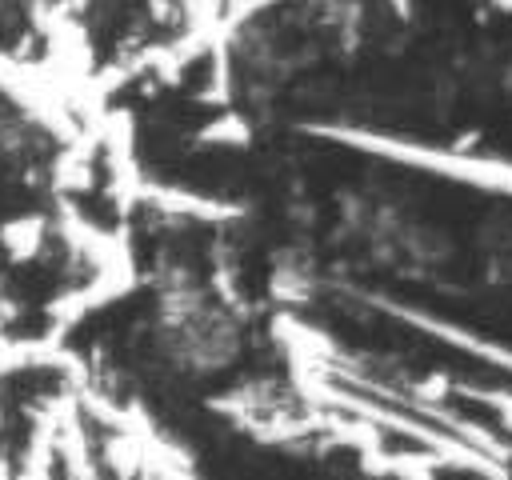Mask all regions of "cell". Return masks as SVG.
<instances>
[{
    "label": "cell",
    "mask_w": 512,
    "mask_h": 480,
    "mask_svg": "<svg viewBox=\"0 0 512 480\" xmlns=\"http://www.w3.org/2000/svg\"><path fill=\"white\" fill-rule=\"evenodd\" d=\"M308 136L344 144L352 152L364 156H380L464 188H480V192H496V196H512V160L504 156H488V152H468V148H436L412 136H392V132H376V128H356V124H304Z\"/></svg>",
    "instance_id": "1"
},
{
    "label": "cell",
    "mask_w": 512,
    "mask_h": 480,
    "mask_svg": "<svg viewBox=\"0 0 512 480\" xmlns=\"http://www.w3.org/2000/svg\"><path fill=\"white\" fill-rule=\"evenodd\" d=\"M372 308H380L384 316H396V320H404L408 328H416V332H424V336H432V340H440V344H448V348H456V352H468L472 360H484V364H492V368H504L508 376H512V348L508 344H500V340H488V336H480L476 328H464V324H452V320H444V316H432V312H424V308H412V304H400V300H388V296H364Z\"/></svg>",
    "instance_id": "2"
},
{
    "label": "cell",
    "mask_w": 512,
    "mask_h": 480,
    "mask_svg": "<svg viewBox=\"0 0 512 480\" xmlns=\"http://www.w3.org/2000/svg\"><path fill=\"white\" fill-rule=\"evenodd\" d=\"M140 204H152L164 216H188V220H200V224L244 220L240 204L220 200V196H204V192H192V188H180V184H148L144 180L140 184Z\"/></svg>",
    "instance_id": "3"
},
{
    "label": "cell",
    "mask_w": 512,
    "mask_h": 480,
    "mask_svg": "<svg viewBox=\"0 0 512 480\" xmlns=\"http://www.w3.org/2000/svg\"><path fill=\"white\" fill-rule=\"evenodd\" d=\"M44 240H48V220L36 216V212H32V216H12V220L0 224V252H4L12 264L36 260L40 248H44Z\"/></svg>",
    "instance_id": "4"
},
{
    "label": "cell",
    "mask_w": 512,
    "mask_h": 480,
    "mask_svg": "<svg viewBox=\"0 0 512 480\" xmlns=\"http://www.w3.org/2000/svg\"><path fill=\"white\" fill-rule=\"evenodd\" d=\"M100 464L108 472V480H140L144 472V452L132 428H112L100 444Z\"/></svg>",
    "instance_id": "5"
},
{
    "label": "cell",
    "mask_w": 512,
    "mask_h": 480,
    "mask_svg": "<svg viewBox=\"0 0 512 480\" xmlns=\"http://www.w3.org/2000/svg\"><path fill=\"white\" fill-rule=\"evenodd\" d=\"M200 144H224V148H244L248 140H252V128H248V120L240 116V112H232V108H224L216 120H208L204 128H200V136H196Z\"/></svg>",
    "instance_id": "6"
},
{
    "label": "cell",
    "mask_w": 512,
    "mask_h": 480,
    "mask_svg": "<svg viewBox=\"0 0 512 480\" xmlns=\"http://www.w3.org/2000/svg\"><path fill=\"white\" fill-rule=\"evenodd\" d=\"M88 184H92V156H88V148L76 140V144L56 160V188L80 192V188H88Z\"/></svg>",
    "instance_id": "7"
},
{
    "label": "cell",
    "mask_w": 512,
    "mask_h": 480,
    "mask_svg": "<svg viewBox=\"0 0 512 480\" xmlns=\"http://www.w3.org/2000/svg\"><path fill=\"white\" fill-rule=\"evenodd\" d=\"M388 4H392V12H396L400 20H408V16H412V0H388Z\"/></svg>",
    "instance_id": "8"
},
{
    "label": "cell",
    "mask_w": 512,
    "mask_h": 480,
    "mask_svg": "<svg viewBox=\"0 0 512 480\" xmlns=\"http://www.w3.org/2000/svg\"><path fill=\"white\" fill-rule=\"evenodd\" d=\"M64 480H68V476H64Z\"/></svg>",
    "instance_id": "9"
}]
</instances>
